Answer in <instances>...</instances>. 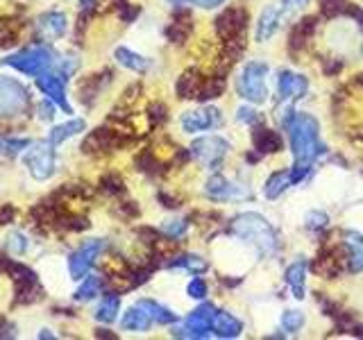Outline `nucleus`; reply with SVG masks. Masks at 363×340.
Segmentation results:
<instances>
[{
	"label": "nucleus",
	"mask_w": 363,
	"mask_h": 340,
	"mask_svg": "<svg viewBox=\"0 0 363 340\" xmlns=\"http://www.w3.org/2000/svg\"><path fill=\"white\" fill-rule=\"evenodd\" d=\"M286 283L291 286L293 290V298L302 300L304 298V283H306V261H295V264H291L286 268Z\"/></svg>",
	"instance_id": "nucleus-23"
},
{
	"label": "nucleus",
	"mask_w": 363,
	"mask_h": 340,
	"mask_svg": "<svg viewBox=\"0 0 363 340\" xmlns=\"http://www.w3.org/2000/svg\"><path fill=\"white\" fill-rule=\"evenodd\" d=\"M189 32H191V18H189V14H177L175 21L166 28V37L173 43H182V41H186Z\"/></svg>",
	"instance_id": "nucleus-30"
},
{
	"label": "nucleus",
	"mask_w": 363,
	"mask_h": 340,
	"mask_svg": "<svg viewBox=\"0 0 363 340\" xmlns=\"http://www.w3.org/2000/svg\"><path fill=\"white\" fill-rule=\"evenodd\" d=\"M166 266L168 268L189 270V272H193V275H202V272H207V268H209L207 261H204L202 256H198V254H179L175 259H170Z\"/></svg>",
	"instance_id": "nucleus-28"
},
{
	"label": "nucleus",
	"mask_w": 363,
	"mask_h": 340,
	"mask_svg": "<svg viewBox=\"0 0 363 340\" xmlns=\"http://www.w3.org/2000/svg\"><path fill=\"white\" fill-rule=\"evenodd\" d=\"M186 230H189V222H186V220H168V222L162 227L164 236L173 238V241H177V238L184 236V234H186Z\"/></svg>",
	"instance_id": "nucleus-37"
},
{
	"label": "nucleus",
	"mask_w": 363,
	"mask_h": 340,
	"mask_svg": "<svg viewBox=\"0 0 363 340\" xmlns=\"http://www.w3.org/2000/svg\"><path fill=\"white\" fill-rule=\"evenodd\" d=\"M37 30L43 39H60L68 30V18L62 11H45L37 16Z\"/></svg>",
	"instance_id": "nucleus-16"
},
{
	"label": "nucleus",
	"mask_w": 363,
	"mask_h": 340,
	"mask_svg": "<svg viewBox=\"0 0 363 340\" xmlns=\"http://www.w3.org/2000/svg\"><path fill=\"white\" fill-rule=\"evenodd\" d=\"M279 18H281L279 9H275V7L264 9V14L259 16V23H257V41L259 43H266L268 39H272V34H275L279 28Z\"/></svg>",
	"instance_id": "nucleus-20"
},
{
	"label": "nucleus",
	"mask_w": 363,
	"mask_h": 340,
	"mask_svg": "<svg viewBox=\"0 0 363 340\" xmlns=\"http://www.w3.org/2000/svg\"><path fill=\"white\" fill-rule=\"evenodd\" d=\"M252 143H255L259 154H272V152H279L281 150L279 134L268 130V128H255V132H252Z\"/></svg>",
	"instance_id": "nucleus-21"
},
{
	"label": "nucleus",
	"mask_w": 363,
	"mask_h": 340,
	"mask_svg": "<svg viewBox=\"0 0 363 340\" xmlns=\"http://www.w3.org/2000/svg\"><path fill=\"white\" fill-rule=\"evenodd\" d=\"M39 338H55V334H48V329H43V332L39 334Z\"/></svg>",
	"instance_id": "nucleus-52"
},
{
	"label": "nucleus",
	"mask_w": 363,
	"mask_h": 340,
	"mask_svg": "<svg viewBox=\"0 0 363 340\" xmlns=\"http://www.w3.org/2000/svg\"><path fill=\"white\" fill-rule=\"evenodd\" d=\"M102 247H105L102 241H86L75 249L71 259H68V272H71L73 279H84L89 275V270L94 268L96 259L102 252Z\"/></svg>",
	"instance_id": "nucleus-10"
},
{
	"label": "nucleus",
	"mask_w": 363,
	"mask_h": 340,
	"mask_svg": "<svg viewBox=\"0 0 363 340\" xmlns=\"http://www.w3.org/2000/svg\"><path fill=\"white\" fill-rule=\"evenodd\" d=\"M16 39V30L7 21H0V45H9Z\"/></svg>",
	"instance_id": "nucleus-44"
},
{
	"label": "nucleus",
	"mask_w": 363,
	"mask_h": 340,
	"mask_svg": "<svg viewBox=\"0 0 363 340\" xmlns=\"http://www.w3.org/2000/svg\"><path fill=\"white\" fill-rule=\"evenodd\" d=\"M236 120L245 123V125H252V123L259 120V116H257V111L252 107H241V109L236 111Z\"/></svg>",
	"instance_id": "nucleus-45"
},
{
	"label": "nucleus",
	"mask_w": 363,
	"mask_h": 340,
	"mask_svg": "<svg viewBox=\"0 0 363 340\" xmlns=\"http://www.w3.org/2000/svg\"><path fill=\"white\" fill-rule=\"evenodd\" d=\"M23 164L30 170V175L37 179V181H43V179H50L57 170V159H55V152H52V145L45 141V143H30V150L23 157Z\"/></svg>",
	"instance_id": "nucleus-7"
},
{
	"label": "nucleus",
	"mask_w": 363,
	"mask_h": 340,
	"mask_svg": "<svg viewBox=\"0 0 363 340\" xmlns=\"http://www.w3.org/2000/svg\"><path fill=\"white\" fill-rule=\"evenodd\" d=\"M147 118H150L152 125H162L168 118L166 105H162V102H155V105H150V109H147Z\"/></svg>",
	"instance_id": "nucleus-42"
},
{
	"label": "nucleus",
	"mask_w": 363,
	"mask_h": 340,
	"mask_svg": "<svg viewBox=\"0 0 363 340\" xmlns=\"http://www.w3.org/2000/svg\"><path fill=\"white\" fill-rule=\"evenodd\" d=\"M100 290H102V279L96 277V275H91V277H86V279L82 281V286H79V288L75 290L73 298H75L77 302H89V300L98 298Z\"/></svg>",
	"instance_id": "nucleus-32"
},
{
	"label": "nucleus",
	"mask_w": 363,
	"mask_h": 340,
	"mask_svg": "<svg viewBox=\"0 0 363 340\" xmlns=\"http://www.w3.org/2000/svg\"><path fill=\"white\" fill-rule=\"evenodd\" d=\"M347 9V0H320V11L325 16H338Z\"/></svg>",
	"instance_id": "nucleus-39"
},
{
	"label": "nucleus",
	"mask_w": 363,
	"mask_h": 340,
	"mask_svg": "<svg viewBox=\"0 0 363 340\" xmlns=\"http://www.w3.org/2000/svg\"><path fill=\"white\" fill-rule=\"evenodd\" d=\"M170 5H198L204 9H213V7H220L225 0H168Z\"/></svg>",
	"instance_id": "nucleus-43"
},
{
	"label": "nucleus",
	"mask_w": 363,
	"mask_h": 340,
	"mask_svg": "<svg viewBox=\"0 0 363 340\" xmlns=\"http://www.w3.org/2000/svg\"><path fill=\"white\" fill-rule=\"evenodd\" d=\"M30 145V139H0V154L14 157Z\"/></svg>",
	"instance_id": "nucleus-36"
},
{
	"label": "nucleus",
	"mask_w": 363,
	"mask_h": 340,
	"mask_svg": "<svg viewBox=\"0 0 363 340\" xmlns=\"http://www.w3.org/2000/svg\"><path fill=\"white\" fill-rule=\"evenodd\" d=\"M345 249H347V270L350 272H361L363 270V236L357 232H345Z\"/></svg>",
	"instance_id": "nucleus-18"
},
{
	"label": "nucleus",
	"mask_w": 363,
	"mask_h": 340,
	"mask_svg": "<svg viewBox=\"0 0 363 340\" xmlns=\"http://www.w3.org/2000/svg\"><path fill=\"white\" fill-rule=\"evenodd\" d=\"M245 23H247V14L241 7H227L223 9V14L216 16V32H218V37L223 41H230L236 37H243Z\"/></svg>",
	"instance_id": "nucleus-11"
},
{
	"label": "nucleus",
	"mask_w": 363,
	"mask_h": 340,
	"mask_svg": "<svg viewBox=\"0 0 363 340\" xmlns=\"http://www.w3.org/2000/svg\"><path fill=\"white\" fill-rule=\"evenodd\" d=\"M223 91H225V77H204V84L198 94V100H202V102L213 100V98L223 96Z\"/></svg>",
	"instance_id": "nucleus-33"
},
{
	"label": "nucleus",
	"mask_w": 363,
	"mask_h": 340,
	"mask_svg": "<svg viewBox=\"0 0 363 340\" xmlns=\"http://www.w3.org/2000/svg\"><path fill=\"white\" fill-rule=\"evenodd\" d=\"M118 311H121V298L116 293H109L102 298V302L98 304V309L94 313V317L98 322H105V324H111L113 320L118 317Z\"/></svg>",
	"instance_id": "nucleus-25"
},
{
	"label": "nucleus",
	"mask_w": 363,
	"mask_h": 340,
	"mask_svg": "<svg viewBox=\"0 0 363 340\" xmlns=\"http://www.w3.org/2000/svg\"><path fill=\"white\" fill-rule=\"evenodd\" d=\"M100 188L105 191V193H109V196H121V193L125 191V186H123V181H121L118 175H107V177H102Z\"/></svg>",
	"instance_id": "nucleus-40"
},
{
	"label": "nucleus",
	"mask_w": 363,
	"mask_h": 340,
	"mask_svg": "<svg viewBox=\"0 0 363 340\" xmlns=\"http://www.w3.org/2000/svg\"><path fill=\"white\" fill-rule=\"evenodd\" d=\"M14 332H16L14 324H9L7 320H3V317H0V338H11V336H16Z\"/></svg>",
	"instance_id": "nucleus-48"
},
{
	"label": "nucleus",
	"mask_w": 363,
	"mask_h": 340,
	"mask_svg": "<svg viewBox=\"0 0 363 340\" xmlns=\"http://www.w3.org/2000/svg\"><path fill=\"white\" fill-rule=\"evenodd\" d=\"M309 91V79L304 75H295L291 71H279L277 73V102L284 100H302Z\"/></svg>",
	"instance_id": "nucleus-15"
},
{
	"label": "nucleus",
	"mask_w": 363,
	"mask_h": 340,
	"mask_svg": "<svg viewBox=\"0 0 363 340\" xmlns=\"http://www.w3.org/2000/svg\"><path fill=\"white\" fill-rule=\"evenodd\" d=\"M191 150L209 170H216L225 159L227 150H230V143L223 136H204V139H198L191 145Z\"/></svg>",
	"instance_id": "nucleus-9"
},
{
	"label": "nucleus",
	"mask_w": 363,
	"mask_h": 340,
	"mask_svg": "<svg viewBox=\"0 0 363 340\" xmlns=\"http://www.w3.org/2000/svg\"><path fill=\"white\" fill-rule=\"evenodd\" d=\"M141 304L145 306L147 311H150V315L155 317L157 324H173V322H177V315L170 311L168 306L159 304L155 300H141Z\"/></svg>",
	"instance_id": "nucleus-31"
},
{
	"label": "nucleus",
	"mask_w": 363,
	"mask_h": 340,
	"mask_svg": "<svg viewBox=\"0 0 363 340\" xmlns=\"http://www.w3.org/2000/svg\"><path fill=\"white\" fill-rule=\"evenodd\" d=\"M281 327L286 329V332H300L304 327V313L302 311H284L281 313Z\"/></svg>",
	"instance_id": "nucleus-35"
},
{
	"label": "nucleus",
	"mask_w": 363,
	"mask_h": 340,
	"mask_svg": "<svg viewBox=\"0 0 363 340\" xmlns=\"http://www.w3.org/2000/svg\"><path fill=\"white\" fill-rule=\"evenodd\" d=\"M94 5H96V0H79V7H82V9H89Z\"/></svg>",
	"instance_id": "nucleus-50"
},
{
	"label": "nucleus",
	"mask_w": 363,
	"mask_h": 340,
	"mask_svg": "<svg viewBox=\"0 0 363 340\" xmlns=\"http://www.w3.org/2000/svg\"><path fill=\"white\" fill-rule=\"evenodd\" d=\"M266 73L268 66L261 62H250L243 66L241 75L236 79V89L241 98L250 102H264L268 98V89H266Z\"/></svg>",
	"instance_id": "nucleus-4"
},
{
	"label": "nucleus",
	"mask_w": 363,
	"mask_h": 340,
	"mask_svg": "<svg viewBox=\"0 0 363 340\" xmlns=\"http://www.w3.org/2000/svg\"><path fill=\"white\" fill-rule=\"evenodd\" d=\"M202 84H204V77L198 71L182 73V77L177 79V96L179 98H198Z\"/></svg>",
	"instance_id": "nucleus-26"
},
{
	"label": "nucleus",
	"mask_w": 363,
	"mask_h": 340,
	"mask_svg": "<svg viewBox=\"0 0 363 340\" xmlns=\"http://www.w3.org/2000/svg\"><path fill=\"white\" fill-rule=\"evenodd\" d=\"M86 130V123L82 118H71V120H66L62 125H55V128L50 130V136H48V143L52 147H57L60 143H64L66 139H71V136L79 134V132H84Z\"/></svg>",
	"instance_id": "nucleus-22"
},
{
	"label": "nucleus",
	"mask_w": 363,
	"mask_h": 340,
	"mask_svg": "<svg viewBox=\"0 0 363 340\" xmlns=\"http://www.w3.org/2000/svg\"><path fill=\"white\" fill-rule=\"evenodd\" d=\"M96 336H98V338H116V336H113V334H107L105 329H100V332H98Z\"/></svg>",
	"instance_id": "nucleus-51"
},
{
	"label": "nucleus",
	"mask_w": 363,
	"mask_h": 340,
	"mask_svg": "<svg viewBox=\"0 0 363 340\" xmlns=\"http://www.w3.org/2000/svg\"><path fill=\"white\" fill-rule=\"evenodd\" d=\"M327 222H329V218H327L325 211H309V213H306V218H304L306 230H313V232L325 230Z\"/></svg>",
	"instance_id": "nucleus-38"
},
{
	"label": "nucleus",
	"mask_w": 363,
	"mask_h": 340,
	"mask_svg": "<svg viewBox=\"0 0 363 340\" xmlns=\"http://www.w3.org/2000/svg\"><path fill=\"white\" fill-rule=\"evenodd\" d=\"M41 113H39V116L43 118V120H50V118H55V111H57V105H55V102L52 100H48V98H45L43 102H39V107H37Z\"/></svg>",
	"instance_id": "nucleus-47"
},
{
	"label": "nucleus",
	"mask_w": 363,
	"mask_h": 340,
	"mask_svg": "<svg viewBox=\"0 0 363 340\" xmlns=\"http://www.w3.org/2000/svg\"><path fill=\"white\" fill-rule=\"evenodd\" d=\"M3 66L14 68V71L23 73V75H32V77H39L41 73H45L52 64V52L43 45H37V48H26L21 52H14L5 57Z\"/></svg>",
	"instance_id": "nucleus-3"
},
{
	"label": "nucleus",
	"mask_w": 363,
	"mask_h": 340,
	"mask_svg": "<svg viewBox=\"0 0 363 340\" xmlns=\"http://www.w3.org/2000/svg\"><path fill=\"white\" fill-rule=\"evenodd\" d=\"M204 196L216 202H232V200H250L252 193L247 186L232 181L223 175H213L207 184H204Z\"/></svg>",
	"instance_id": "nucleus-8"
},
{
	"label": "nucleus",
	"mask_w": 363,
	"mask_h": 340,
	"mask_svg": "<svg viewBox=\"0 0 363 340\" xmlns=\"http://www.w3.org/2000/svg\"><path fill=\"white\" fill-rule=\"evenodd\" d=\"M311 270L318 272L323 277H336L338 275V259H334L332 249H320V254L315 256V261L311 264Z\"/></svg>",
	"instance_id": "nucleus-29"
},
{
	"label": "nucleus",
	"mask_w": 363,
	"mask_h": 340,
	"mask_svg": "<svg viewBox=\"0 0 363 340\" xmlns=\"http://www.w3.org/2000/svg\"><path fill=\"white\" fill-rule=\"evenodd\" d=\"M309 5V0H281V11L284 14H295V11L304 9Z\"/></svg>",
	"instance_id": "nucleus-46"
},
{
	"label": "nucleus",
	"mask_w": 363,
	"mask_h": 340,
	"mask_svg": "<svg viewBox=\"0 0 363 340\" xmlns=\"http://www.w3.org/2000/svg\"><path fill=\"white\" fill-rule=\"evenodd\" d=\"M113 57H116V62L121 66H125L128 71H134V73H145L147 71V60L145 57H141L139 52H134L130 48H116V52H113Z\"/></svg>",
	"instance_id": "nucleus-27"
},
{
	"label": "nucleus",
	"mask_w": 363,
	"mask_h": 340,
	"mask_svg": "<svg viewBox=\"0 0 363 340\" xmlns=\"http://www.w3.org/2000/svg\"><path fill=\"white\" fill-rule=\"evenodd\" d=\"M30 105V94L18 79L0 75V116H18Z\"/></svg>",
	"instance_id": "nucleus-5"
},
{
	"label": "nucleus",
	"mask_w": 363,
	"mask_h": 340,
	"mask_svg": "<svg viewBox=\"0 0 363 340\" xmlns=\"http://www.w3.org/2000/svg\"><path fill=\"white\" fill-rule=\"evenodd\" d=\"M284 128L289 130V139L293 147L295 166L309 170L318 157H323L327 147L320 141L318 134V120L309 113L289 111V116H284Z\"/></svg>",
	"instance_id": "nucleus-1"
},
{
	"label": "nucleus",
	"mask_w": 363,
	"mask_h": 340,
	"mask_svg": "<svg viewBox=\"0 0 363 340\" xmlns=\"http://www.w3.org/2000/svg\"><path fill=\"white\" fill-rule=\"evenodd\" d=\"M37 89L48 100H52L57 107H62L64 111L71 113V107H68V100H66V77H62L60 73L45 71L37 77Z\"/></svg>",
	"instance_id": "nucleus-14"
},
{
	"label": "nucleus",
	"mask_w": 363,
	"mask_h": 340,
	"mask_svg": "<svg viewBox=\"0 0 363 340\" xmlns=\"http://www.w3.org/2000/svg\"><path fill=\"white\" fill-rule=\"evenodd\" d=\"M313 32H315V18L313 16H306L300 23H295V28L291 30V39H289L291 48H295V50L304 48V45L309 43V39L313 37Z\"/></svg>",
	"instance_id": "nucleus-24"
},
{
	"label": "nucleus",
	"mask_w": 363,
	"mask_h": 340,
	"mask_svg": "<svg viewBox=\"0 0 363 340\" xmlns=\"http://www.w3.org/2000/svg\"><path fill=\"white\" fill-rule=\"evenodd\" d=\"M213 332L218 338H236L243 334V322L230 311H218L213 317Z\"/></svg>",
	"instance_id": "nucleus-19"
},
{
	"label": "nucleus",
	"mask_w": 363,
	"mask_h": 340,
	"mask_svg": "<svg viewBox=\"0 0 363 340\" xmlns=\"http://www.w3.org/2000/svg\"><path fill=\"white\" fill-rule=\"evenodd\" d=\"M5 249L11 256H23L28 252V236L23 232H11L5 238Z\"/></svg>",
	"instance_id": "nucleus-34"
},
{
	"label": "nucleus",
	"mask_w": 363,
	"mask_h": 340,
	"mask_svg": "<svg viewBox=\"0 0 363 340\" xmlns=\"http://www.w3.org/2000/svg\"><path fill=\"white\" fill-rule=\"evenodd\" d=\"M159 200L164 202V207H170V209L179 207V204H177V200H175V198H170V196H166V193H162V196H159Z\"/></svg>",
	"instance_id": "nucleus-49"
},
{
	"label": "nucleus",
	"mask_w": 363,
	"mask_h": 340,
	"mask_svg": "<svg viewBox=\"0 0 363 340\" xmlns=\"http://www.w3.org/2000/svg\"><path fill=\"white\" fill-rule=\"evenodd\" d=\"M223 116L220 111L216 107H202V109H193V111H186L182 113V130L186 134H198V132H207V130H213L216 125H220Z\"/></svg>",
	"instance_id": "nucleus-12"
},
{
	"label": "nucleus",
	"mask_w": 363,
	"mask_h": 340,
	"mask_svg": "<svg viewBox=\"0 0 363 340\" xmlns=\"http://www.w3.org/2000/svg\"><path fill=\"white\" fill-rule=\"evenodd\" d=\"M306 173H309V170H304L300 166H293L289 170H279V173H272L268 177V181H266V186H264L266 198L268 200H277L286 188H291V186L298 184V181H302Z\"/></svg>",
	"instance_id": "nucleus-13"
},
{
	"label": "nucleus",
	"mask_w": 363,
	"mask_h": 340,
	"mask_svg": "<svg viewBox=\"0 0 363 340\" xmlns=\"http://www.w3.org/2000/svg\"><path fill=\"white\" fill-rule=\"evenodd\" d=\"M121 324H123V329H128V332L141 334V332H147V329L155 324V317L150 315V311H147L141 302H136L134 306H130L128 313L123 315Z\"/></svg>",
	"instance_id": "nucleus-17"
},
{
	"label": "nucleus",
	"mask_w": 363,
	"mask_h": 340,
	"mask_svg": "<svg viewBox=\"0 0 363 340\" xmlns=\"http://www.w3.org/2000/svg\"><path fill=\"white\" fill-rule=\"evenodd\" d=\"M207 290H209L207 283H204V279H200V277H196L186 286L189 298H193V300H204V298H207Z\"/></svg>",
	"instance_id": "nucleus-41"
},
{
	"label": "nucleus",
	"mask_w": 363,
	"mask_h": 340,
	"mask_svg": "<svg viewBox=\"0 0 363 340\" xmlns=\"http://www.w3.org/2000/svg\"><path fill=\"white\" fill-rule=\"evenodd\" d=\"M232 232L243 238L245 243L255 245L261 254H268L277 247V234L270 222L259 213H241L232 222Z\"/></svg>",
	"instance_id": "nucleus-2"
},
{
	"label": "nucleus",
	"mask_w": 363,
	"mask_h": 340,
	"mask_svg": "<svg viewBox=\"0 0 363 340\" xmlns=\"http://www.w3.org/2000/svg\"><path fill=\"white\" fill-rule=\"evenodd\" d=\"M218 313L213 304L204 302L200 304L196 311H191L186 315L182 329H175L173 336L177 338H209V332H213V317Z\"/></svg>",
	"instance_id": "nucleus-6"
}]
</instances>
